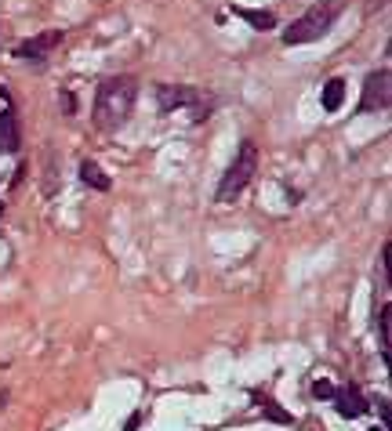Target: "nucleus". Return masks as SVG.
<instances>
[{
  "instance_id": "nucleus-1",
  "label": "nucleus",
  "mask_w": 392,
  "mask_h": 431,
  "mask_svg": "<svg viewBox=\"0 0 392 431\" xmlns=\"http://www.w3.org/2000/svg\"><path fill=\"white\" fill-rule=\"evenodd\" d=\"M138 98V84L131 76H109L99 84L95 95V127L99 131H120L128 123Z\"/></svg>"
},
{
  "instance_id": "nucleus-2",
  "label": "nucleus",
  "mask_w": 392,
  "mask_h": 431,
  "mask_svg": "<svg viewBox=\"0 0 392 431\" xmlns=\"http://www.w3.org/2000/svg\"><path fill=\"white\" fill-rule=\"evenodd\" d=\"M258 174V145L254 142H244L236 152V160L229 163L222 185H218V203H229L233 196H240L251 185V178Z\"/></svg>"
},
{
  "instance_id": "nucleus-3",
  "label": "nucleus",
  "mask_w": 392,
  "mask_h": 431,
  "mask_svg": "<svg viewBox=\"0 0 392 431\" xmlns=\"http://www.w3.org/2000/svg\"><path fill=\"white\" fill-rule=\"evenodd\" d=\"M338 18V4H323V8H313L301 18H294L287 29H284V44L294 47V44H309V40H320L330 25Z\"/></svg>"
},
{
  "instance_id": "nucleus-4",
  "label": "nucleus",
  "mask_w": 392,
  "mask_h": 431,
  "mask_svg": "<svg viewBox=\"0 0 392 431\" xmlns=\"http://www.w3.org/2000/svg\"><path fill=\"white\" fill-rule=\"evenodd\" d=\"M392 76L388 69H378L364 80V95H359V113H378V109H388V98H392V91H388Z\"/></svg>"
},
{
  "instance_id": "nucleus-5",
  "label": "nucleus",
  "mask_w": 392,
  "mask_h": 431,
  "mask_svg": "<svg viewBox=\"0 0 392 431\" xmlns=\"http://www.w3.org/2000/svg\"><path fill=\"white\" fill-rule=\"evenodd\" d=\"M203 95H200V87H160L157 91V105L160 113H171V109H186V105H196Z\"/></svg>"
},
{
  "instance_id": "nucleus-6",
  "label": "nucleus",
  "mask_w": 392,
  "mask_h": 431,
  "mask_svg": "<svg viewBox=\"0 0 392 431\" xmlns=\"http://www.w3.org/2000/svg\"><path fill=\"white\" fill-rule=\"evenodd\" d=\"M330 398H335V406H338V413L342 417H364L371 406H367V398L364 395H359V388H335V395H330Z\"/></svg>"
},
{
  "instance_id": "nucleus-7",
  "label": "nucleus",
  "mask_w": 392,
  "mask_h": 431,
  "mask_svg": "<svg viewBox=\"0 0 392 431\" xmlns=\"http://www.w3.org/2000/svg\"><path fill=\"white\" fill-rule=\"evenodd\" d=\"M62 40V33H58V29H51V33H44V37H33L29 44H22L18 47V58H26V62H47V54H51V47Z\"/></svg>"
},
{
  "instance_id": "nucleus-8",
  "label": "nucleus",
  "mask_w": 392,
  "mask_h": 431,
  "mask_svg": "<svg viewBox=\"0 0 392 431\" xmlns=\"http://www.w3.org/2000/svg\"><path fill=\"white\" fill-rule=\"evenodd\" d=\"M18 145H22L18 120H15V113H11V109H4V113H0V152H4V156H15Z\"/></svg>"
},
{
  "instance_id": "nucleus-9",
  "label": "nucleus",
  "mask_w": 392,
  "mask_h": 431,
  "mask_svg": "<svg viewBox=\"0 0 392 431\" xmlns=\"http://www.w3.org/2000/svg\"><path fill=\"white\" fill-rule=\"evenodd\" d=\"M80 181L91 185V189H99V192H109V185H113V181L106 178V171H102L95 160H84V163H80Z\"/></svg>"
},
{
  "instance_id": "nucleus-10",
  "label": "nucleus",
  "mask_w": 392,
  "mask_h": 431,
  "mask_svg": "<svg viewBox=\"0 0 392 431\" xmlns=\"http://www.w3.org/2000/svg\"><path fill=\"white\" fill-rule=\"evenodd\" d=\"M342 102H345V80H327L323 84V109L327 113H338L342 109Z\"/></svg>"
},
{
  "instance_id": "nucleus-11",
  "label": "nucleus",
  "mask_w": 392,
  "mask_h": 431,
  "mask_svg": "<svg viewBox=\"0 0 392 431\" xmlns=\"http://www.w3.org/2000/svg\"><path fill=\"white\" fill-rule=\"evenodd\" d=\"M233 15H240L247 25L262 29V33H265V29H273V25H276V15H273V11H247V8H233Z\"/></svg>"
},
{
  "instance_id": "nucleus-12",
  "label": "nucleus",
  "mask_w": 392,
  "mask_h": 431,
  "mask_svg": "<svg viewBox=\"0 0 392 431\" xmlns=\"http://www.w3.org/2000/svg\"><path fill=\"white\" fill-rule=\"evenodd\" d=\"M262 410H265V417H269V420H276V424H291V413H284V410L273 403V398H265Z\"/></svg>"
},
{
  "instance_id": "nucleus-13",
  "label": "nucleus",
  "mask_w": 392,
  "mask_h": 431,
  "mask_svg": "<svg viewBox=\"0 0 392 431\" xmlns=\"http://www.w3.org/2000/svg\"><path fill=\"white\" fill-rule=\"evenodd\" d=\"M388 316H392V308L385 304V308H381V319H378V330H381V355H388Z\"/></svg>"
},
{
  "instance_id": "nucleus-14",
  "label": "nucleus",
  "mask_w": 392,
  "mask_h": 431,
  "mask_svg": "<svg viewBox=\"0 0 392 431\" xmlns=\"http://www.w3.org/2000/svg\"><path fill=\"white\" fill-rule=\"evenodd\" d=\"M313 395L316 398H330V395H335V384H330V381H316L313 384Z\"/></svg>"
},
{
  "instance_id": "nucleus-15",
  "label": "nucleus",
  "mask_w": 392,
  "mask_h": 431,
  "mask_svg": "<svg viewBox=\"0 0 392 431\" xmlns=\"http://www.w3.org/2000/svg\"><path fill=\"white\" fill-rule=\"evenodd\" d=\"M138 424H142V413H131L128 424H124V431H138Z\"/></svg>"
},
{
  "instance_id": "nucleus-16",
  "label": "nucleus",
  "mask_w": 392,
  "mask_h": 431,
  "mask_svg": "<svg viewBox=\"0 0 392 431\" xmlns=\"http://www.w3.org/2000/svg\"><path fill=\"white\" fill-rule=\"evenodd\" d=\"M0 214H4V203H0Z\"/></svg>"
},
{
  "instance_id": "nucleus-17",
  "label": "nucleus",
  "mask_w": 392,
  "mask_h": 431,
  "mask_svg": "<svg viewBox=\"0 0 392 431\" xmlns=\"http://www.w3.org/2000/svg\"><path fill=\"white\" fill-rule=\"evenodd\" d=\"M381 431H385V427H381Z\"/></svg>"
}]
</instances>
